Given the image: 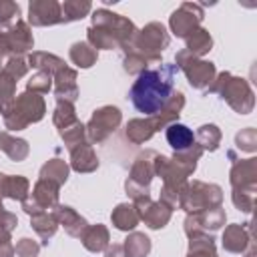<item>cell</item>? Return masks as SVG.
Returning a JSON list of instances; mask_svg holds the SVG:
<instances>
[{"label": "cell", "instance_id": "cell-1", "mask_svg": "<svg viewBox=\"0 0 257 257\" xmlns=\"http://www.w3.org/2000/svg\"><path fill=\"white\" fill-rule=\"evenodd\" d=\"M175 74H177V68L173 64H167L163 68L143 70L133 82L128 92L133 106L143 114H155L161 108H165L173 92Z\"/></svg>", "mask_w": 257, "mask_h": 257}, {"label": "cell", "instance_id": "cell-2", "mask_svg": "<svg viewBox=\"0 0 257 257\" xmlns=\"http://www.w3.org/2000/svg\"><path fill=\"white\" fill-rule=\"evenodd\" d=\"M195 137H193V131L181 122H175L167 128V143L171 145V149L175 151H187L191 145H193Z\"/></svg>", "mask_w": 257, "mask_h": 257}]
</instances>
